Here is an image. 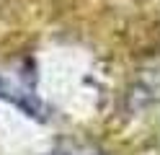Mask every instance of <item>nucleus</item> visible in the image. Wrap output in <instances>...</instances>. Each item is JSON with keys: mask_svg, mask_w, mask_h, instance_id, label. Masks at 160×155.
Masks as SVG:
<instances>
[{"mask_svg": "<svg viewBox=\"0 0 160 155\" xmlns=\"http://www.w3.org/2000/svg\"><path fill=\"white\" fill-rule=\"evenodd\" d=\"M0 96L3 98H8V101H13L16 106H21L26 114H31V116H36V119H42L44 116V106H42V101H39V96L34 93V88H13V85H8L5 83V78L0 75Z\"/></svg>", "mask_w": 160, "mask_h": 155, "instance_id": "nucleus-1", "label": "nucleus"}, {"mask_svg": "<svg viewBox=\"0 0 160 155\" xmlns=\"http://www.w3.org/2000/svg\"><path fill=\"white\" fill-rule=\"evenodd\" d=\"M91 155H103V152H91Z\"/></svg>", "mask_w": 160, "mask_h": 155, "instance_id": "nucleus-2", "label": "nucleus"}]
</instances>
